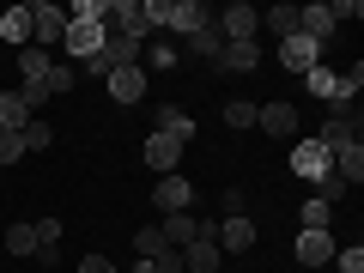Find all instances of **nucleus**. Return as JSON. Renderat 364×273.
Returning <instances> with one entry per match:
<instances>
[{
	"mask_svg": "<svg viewBox=\"0 0 364 273\" xmlns=\"http://www.w3.org/2000/svg\"><path fill=\"white\" fill-rule=\"evenodd\" d=\"M152 200H158V213H188V200H195V188H188V176H182V170H170V176H158Z\"/></svg>",
	"mask_w": 364,
	"mask_h": 273,
	"instance_id": "9",
	"label": "nucleus"
},
{
	"mask_svg": "<svg viewBox=\"0 0 364 273\" xmlns=\"http://www.w3.org/2000/svg\"><path fill=\"white\" fill-rule=\"evenodd\" d=\"M79 273H116V267H109V255H85V261H79Z\"/></svg>",
	"mask_w": 364,
	"mask_h": 273,
	"instance_id": "37",
	"label": "nucleus"
},
{
	"mask_svg": "<svg viewBox=\"0 0 364 273\" xmlns=\"http://www.w3.org/2000/svg\"><path fill=\"white\" fill-rule=\"evenodd\" d=\"M334 176L346 182V188H358V182H364V140H358V146H340V152H334Z\"/></svg>",
	"mask_w": 364,
	"mask_h": 273,
	"instance_id": "21",
	"label": "nucleus"
},
{
	"mask_svg": "<svg viewBox=\"0 0 364 273\" xmlns=\"http://www.w3.org/2000/svg\"><path fill=\"white\" fill-rule=\"evenodd\" d=\"M334 237H328V231H298V261H304V267H322V261H334Z\"/></svg>",
	"mask_w": 364,
	"mask_h": 273,
	"instance_id": "17",
	"label": "nucleus"
},
{
	"mask_svg": "<svg viewBox=\"0 0 364 273\" xmlns=\"http://www.w3.org/2000/svg\"><path fill=\"white\" fill-rule=\"evenodd\" d=\"M109 97H116V104H140L146 97V73L140 67H116V73H109Z\"/></svg>",
	"mask_w": 364,
	"mask_h": 273,
	"instance_id": "18",
	"label": "nucleus"
},
{
	"mask_svg": "<svg viewBox=\"0 0 364 273\" xmlns=\"http://www.w3.org/2000/svg\"><path fill=\"white\" fill-rule=\"evenodd\" d=\"M261 67V43H225L219 49V73H255Z\"/></svg>",
	"mask_w": 364,
	"mask_h": 273,
	"instance_id": "16",
	"label": "nucleus"
},
{
	"mask_svg": "<svg viewBox=\"0 0 364 273\" xmlns=\"http://www.w3.org/2000/svg\"><path fill=\"white\" fill-rule=\"evenodd\" d=\"M6 249H13V255H37V225H13V231H6Z\"/></svg>",
	"mask_w": 364,
	"mask_h": 273,
	"instance_id": "29",
	"label": "nucleus"
},
{
	"mask_svg": "<svg viewBox=\"0 0 364 273\" xmlns=\"http://www.w3.org/2000/svg\"><path fill=\"white\" fill-rule=\"evenodd\" d=\"M213 25H219V37H225V43H255V31H261V13L249 6V0H237V6H225V13L213 18Z\"/></svg>",
	"mask_w": 364,
	"mask_h": 273,
	"instance_id": "5",
	"label": "nucleus"
},
{
	"mask_svg": "<svg viewBox=\"0 0 364 273\" xmlns=\"http://www.w3.org/2000/svg\"><path fill=\"white\" fill-rule=\"evenodd\" d=\"M158 273H182V249H164V255H152Z\"/></svg>",
	"mask_w": 364,
	"mask_h": 273,
	"instance_id": "36",
	"label": "nucleus"
},
{
	"mask_svg": "<svg viewBox=\"0 0 364 273\" xmlns=\"http://www.w3.org/2000/svg\"><path fill=\"white\" fill-rule=\"evenodd\" d=\"M334 267H340V273H364V249H358V243L334 249Z\"/></svg>",
	"mask_w": 364,
	"mask_h": 273,
	"instance_id": "32",
	"label": "nucleus"
},
{
	"mask_svg": "<svg viewBox=\"0 0 364 273\" xmlns=\"http://www.w3.org/2000/svg\"><path fill=\"white\" fill-rule=\"evenodd\" d=\"M0 43L6 49H31V6H6L0 13Z\"/></svg>",
	"mask_w": 364,
	"mask_h": 273,
	"instance_id": "15",
	"label": "nucleus"
},
{
	"mask_svg": "<svg viewBox=\"0 0 364 273\" xmlns=\"http://www.w3.org/2000/svg\"><path fill=\"white\" fill-rule=\"evenodd\" d=\"M316 140L328 146V152H340V146H358L364 140V122L352 116V104H328V122H322V134Z\"/></svg>",
	"mask_w": 364,
	"mask_h": 273,
	"instance_id": "2",
	"label": "nucleus"
},
{
	"mask_svg": "<svg viewBox=\"0 0 364 273\" xmlns=\"http://www.w3.org/2000/svg\"><path fill=\"white\" fill-rule=\"evenodd\" d=\"M158 231H164L170 249H188V243H195V231H200V219H195V213H164V225H158Z\"/></svg>",
	"mask_w": 364,
	"mask_h": 273,
	"instance_id": "19",
	"label": "nucleus"
},
{
	"mask_svg": "<svg viewBox=\"0 0 364 273\" xmlns=\"http://www.w3.org/2000/svg\"><path fill=\"white\" fill-rule=\"evenodd\" d=\"M31 122H37V109H31L18 91H0V134H25Z\"/></svg>",
	"mask_w": 364,
	"mask_h": 273,
	"instance_id": "14",
	"label": "nucleus"
},
{
	"mask_svg": "<svg viewBox=\"0 0 364 273\" xmlns=\"http://www.w3.org/2000/svg\"><path fill=\"white\" fill-rule=\"evenodd\" d=\"M73 79H79V67H73V61H49V97L73 91Z\"/></svg>",
	"mask_w": 364,
	"mask_h": 273,
	"instance_id": "27",
	"label": "nucleus"
},
{
	"mask_svg": "<svg viewBox=\"0 0 364 273\" xmlns=\"http://www.w3.org/2000/svg\"><path fill=\"white\" fill-rule=\"evenodd\" d=\"M61 243V219H37V249H55Z\"/></svg>",
	"mask_w": 364,
	"mask_h": 273,
	"instance_id": "34",
	"label": "nucleus"
},
{
	"mask_svg": "<svg viewBox=\"0 0 364 273\" xmlns=\"http://www.w3.org/2000/svg\"><path fill=\"white\" fill-rule=\"evenodd\" d=\"M164 25L182 31V37H195L200 25H213V13L200 6V0H164Z\"/></svg>",
	"mask_w": 364,
	"mask_h": 273,
	"instance_id": "8",
	"label": "nucleus"
},
{
	"mask_svg": "<svg viewBox=\"0 0 364 273\" xmlns=\"http://www.w3.org/2000/svg\"><path fill=\"white\" fill-rule=\"evenodd\" d=\"M18 158H25V140L18 134H0V164H18Z\"/></svg>",
	"mask_w": 364,
	"mask_h": 273,
	"instance_id": "35",
	"label": "nucleus"
},
{
	"mask_svg": "<svg viewBox=\"0 0 364 273\" xmlns=\"http://www.w3.org/2000/svg\"><path fill=\"white\" fill-rule=\"evenodd\" d=\"M158 128H164V134H176L182 146L195 140V116H188V109H176V104H164V109H158Z\"/></svg>",
	"mask_w": 364,
	"mask_h": 273,
	"instance_id": "23",
	"label": "nucleus"
},
{
	"mask_svg": "<svg viewBox=\"0 0 364 273\" xmlns=\"http://www.w3.org/2000/svg\"><path fill=\"white\" fill-rule=\"evenodd\" d=\"M291 176H304V182H322V176H334V152H328L322 140H291Z\"/></svg>",
	"mask_w": 364,
	"mask_h": 273,
	"instance_id": "1",
	"label": "nucleus"
},
{
	"mask_svg": "<svg viewBox=\"0 0 364 273\" xmlns=\"http://www.w3.org/2000/svg\"><path fill=\"white\" fill-rule=\"evenodd\" d=\"M219 249H231V255L255 249V219H249V213H225V225H219Z\"/></svg>",
	"mask_w": 364,
	"mask_h": 273,
	"instance_id": "12",
	"label": "nucleus"
},
{
	"mask_svg": "<svg viewBox=\"0 0 364 273\" xmlns=\"http://www.w3.org/2000/svg\"><path fill=\"white\" fill-rule=\"evenodd\" d=\"M255 128H267L273 140H298V104H286V97L261 104V109H255Z\"/></svg>",
	"mask_w": 364,
	"mask_h": 273,
	"instance_id": "7",
	"label": "nucleus"
},
{
	"mask_svg": "<svg viewBox=\"0 0 364 273\" xmlns=\"http://www.w3.org/2000/svg\"><path fill=\"white\" fill-rule=\"evenodd\" d=\"M104 37H109V31L104 25H79V18H67V37H61V49H67V61H91V55H97V49H104Z\"/></svg>",
	"mask_w": 364,
	"mask_h": 273,
	"instance_id": "6",
	"label": "nucleus"
},
{
	"mask_svg": "<svg viewBox=\"0 0 364 273\" xmlns=\"http://www.w3.org/2000/svg\"><path fill=\"white\" fill-rule=\"evenodd\" d=\"M316 61H322V43H316V37H304V31L279 43V67H291V73H310Z\"/></svg>",
	"mask_w": 364,
	"mask_h": 273,
	"instance_id": "10",
	"label": "nucleus"
},
{
	"mask_svg": "<svg viewBox=\"0 0 364 273\" xmlns=\"http://www.w3.org/2000/svg\"><path fill=\"white\" fill-rule=\"evenodd\" d=\"M134 249H140V255L152 261V255H164L170 243H164V231H158V225H140V231H134Z\"/></svg>",
	"mask_w": 364,
	"mask_h": 273,
	"instance_id": "26",
	"label": "nucleus"
},
{
	"mask_svg": "<svg viewBox=\"0 0 364 273\" xmlns=\"http://www.w3.org/2000/svg\"><path fill=\"white\" fill-rule=\"evenodd\" d=\"M61 37H67V6L37 0V6H31V49H55Z\"/></svg>",
	"mask_w": 364,
	"mask_h": 273,
	"instance_id": "3",
	"label": "nucleus"
},
{
	"mask_svg": "<svg viewBox=\"0 0 364 273\" xmlns=\"http://www.w3.org/2000/svg\"><path fill=\"white\" fill-rule=\"evenodd\" d=\"M298 31L316 37V43H328L334 37V6H298Z\"/></svg>",
	"mask_w": 364,
	"mask_h": 273,
	"instance_id": "20",
	"label": "nucleus"
},
{
	"mask_svg": "<svg viewBox=\"0 0 364 273\" xmlns=\"http://www.w3.org/2000/svg\"><path fill=\"white\" fill-rule=\"evenodd\" d=\"M334 225V207L328 200H304V231H328Z\"/></svg>",
	"mask_w": 364,
	"mask_h": 273,
	"instance_id": "28",
	"label": "nucleus"
},
{
	"mask_svg": "<svg viewBox=\"0 0 364 273\" xmlns=\"http://www.w3.org/2000/svg\"><path fill=\"white\" fill-rule=\"evenodd\" d=\"M304 79H310V91L322 97V104H334V73H328V67H310Z\"/></svg>",
	"mask_w": 364,
	"mask_h": 273,
	"instance_id": "31",
	"label": "nucleus"
},
{
	"mask_svg": "<svg viewBox=\"0 0 364 273\" xmlns=\"http://www.w3.org/2000/svg\"><path fill=\"white\" fill-rule=\"evenodd\" d=\"M18 140H25V152H49V140H55V134H49V122H31V128L18 134Z\"/></svg>",
	"mask_w": 364,
	"mask_h": 273,
	"instance_id": "30",
	"label": "nucleus"
},
{
	"mask_svg": "<svg viewBox=\"0 0 364 273\" xmlns=\"http://www.w3.org/2000/svg\"><path fill=\"white\" fill-rule=\"evenodd\" d=\"M140 49H146V43H134V37H122V31H109L97 55H104V67L116 73V67H140Z\"/></svg>",
	"mask_w": 364,
	"mask_h": 273,
	"instance_id": "13",
	"label": "nucleus"
},
{
	"mask_svg": "<svg viewBox=\"0 0 364 273\" xmlns=\"http://www.w3.org/2000/svg\"><path fill=\"white\" fill-rule=\"evenodd\" d=\"M176 61H182V49H176V43L152 37V43H146V67H140V73H152V67H158V73H170Z\"/></svg>",
	"mask_w": 364,
	"mask_h": 273,
	"instance_id": "24",
	"label": "nucleus"
},
{
	"mask_svg": "<svg viewBox=\"0 0 364 273\" xmlns=\"http://www.w3.org/2000/svg\"><path fill=\"white\" fill-rule=\"evenodd\" d=\"M219 255H225V249H219V225H200L195 243L182 249V273H219L225 267Z\"/></svg>",
	"mask_w": 364,
	"mask_h": 273,
	"instance_id": "4",
	"label": "nucleus"
},
{
	"mask_svg": "<svg viewBox=\"0 0 364 273\" xmlns=\"http://www.w3.org/2000/svg\"><path fill=\"white\" fill-rule=\"evenodd\" d=\"M261 25H267L279 43H286V37H298V6H291V0H279V6H267V13H261Z\"/></svg>",
	"mask_w": 364,
	"mask_h": 273,
	"instance_id": "22",
	"label": "nucleus"
},
{
	"mask_svg": "<svg viewBox=\"0 0 364 273\" xmlns=\"http://www.w3.org/2000/svg\"><path fill=\"white\" fill-rule=\"evenodd\" d=\"M146 164H152L158 176H170V170L182 164V140H176V134H164V128H152V140H146Z\"/></svg>",
	"mask_w": 364,
	"mask_h": 273,
	"instance_id": "11",
	"label": "nucleus"
},
{
	"mask_svg": "<svg viewBox=\"0 0 364 273\" xmlns=\"http://www.w3.org/2000/svg\"><path fill=\"white\" fill-rule=\"evenodd\" d=\"M225 122H231V128H255V104H243V97L225 104Z\"/></svg>",
	"mask_w": 364,
	"mask_h": 273,
	"instance_id": "33",
	"label": "nucleus"
},
{
	"mask_svg": "<svg viewBox=\"0 0 364 273\" xmlns=\"http://www.w3.org/2000/svg\"><path fill=\"white\" fill-rule=\"evenodd\" d=\"M188 49H195V55H207V61H219V49H225V37H219V25H200L195 37H188Z\"/></svg>",
	"mask_w": 364,
	"mask_h": 273,
	"instance_id": "25",
	"label": "nucleus"
}]
</instances>
